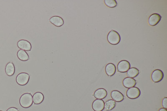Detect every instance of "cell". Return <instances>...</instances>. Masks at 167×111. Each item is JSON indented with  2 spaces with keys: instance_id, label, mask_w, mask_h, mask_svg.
<instances>
[{
  "instance_id": "cell-1",
  "label": "cell",
  "mask_w": 167,
  "mask_h": 111,
  "mask_svg": "<svg viewBox=\"0 0 167 111\" xmlns=\"http://www.w3.org/2000/svg\"><path fill=\"white\" fill-rule=\"evenodd\" d=\"M20 105L24 108H28L32 105L33 103V97L30 93L24 94L21 96L19 100Z\"/></svg>"
},
{
  "instance_id": "cell-2",
  "label": "cell",
  "mask_w": 167,
  "mask_h": 111,
  "mask_svg": "<svg viewBox=\"0 0 167 111\" xmlns=\"http://www.w3.org/2000/svg\"><path fill=\"white\" fill-rule=\"evenodd\" d=\"M107 40L109 43L113 45H116L120 43L121 37L116 31H111L107 35Z\"/></svg>"
},
{
  "instance_id": "cell-3",
  "label": "cell",
  "mask_w": 167,
  "mask_h": 111,
  "mask_svg": "<svg viewBox=\"0 0 167 111\" xmlns=\"http://www.w3.org/2000/svg\"><path fill=\"white\" fill-rule=\"evenodd\" d=\"M30 76L27 73L22 72L18 74L16 78V82L19 85L24 86L28 83Z\"/></svg>"
},
{
  "instance_id": "cell-4",
  "label": "cell",
  "mask_w": 167,
  "mask_h": 111,
  "mask_svg": "<svg viewBox=\"0 0 167 111\" xmlns=\"http://www.w3.org/2000/svg\"><path fill=\"white\" fill-rule=\"evenodd\" d=\"M127 96L130 99H136L138 98L141 94V91L137 87L129 88L126 93Z\"/></svg>"
},
{
  "instance_id": "cell-5",
  "label": "cell",
  "mask_w": 167,
  "mask_h": 111,
  "mask_svg": "<svg viewBox=\"0 0 167 111\" xmlns=\"http://www.w3.org/2000/svg\"><path fill=\"white\" fill-rule=\"evenodd\" d=\"M164 77V73L160 69H156L153 71L151 75L152 80L154 83H158L162 81Z\"/></svg>"
},
{
  "instance_id": "cell-6",
  "label": "cell",
  "mask_w": 167,
  "mask_h": 111,
  "mask_svg": "<svg viewBox=\"0 0 167 111\" xmlns=\"http://www.w3.org/2000/svg\"><path fill=\"white\" fill-rule=\"evenodd\" d=\"M130 68V63L127 60L121 61L118 65V71L120 72H126Z\"/></svg>"
},
{
  "instance_id": "cell-7",
  "label": "cell",
  "mask_w": 167,
  "mask_h": 111,
  "mask_svg": "<svg viewBox=\"0 0 167 111\" xmlns=\"http://www.w3.org/2000/svg\"><path fill=\"white\" fill-rule=\"evenodd\" d=\"M104 104L103 99H96L93 102L92 107L95 111H103L104 109Z\"/></svg>"
},
{
  "instance_id": "cell-8",
  "label": "cell",
  "mask_w": 167,
  "mask_h": 111,
  "mask_svg": "<svg viewBox=\"0 0 167 111\" xmlns=\"http://www.w3.org/2000/svg\"><path fill=\"white\" fill-rule=\"evenodd\" d=\"M17 46L21 50L26 51H30L31 50V44L28 41L26 40H21L17 43Z\"/></svg>"
},
{
  "instance_id": "cell-9",
  "label": "cell",
  "mask_w": 167,
  "mask_h": 111,
  "mask_svg": "<svg viewBox=\"0 0 167 111\" xmlns=\"http://www.w3.org/2000/svg\"><path fill=\"white\" fill-rule=\"evenodd\" d=\"M161 19V17L158 13H154L150 16L149 18L148 23L151 26H155L157 25Z\"/></svg>"
},
{
  "instance_id": "cell-10",
  "label": "cell",
  "mask_w": 167,
  "mask_h": 111,
  "mask_svg": "<svg viewBox=\"0 0 167 111\" xmlns=\"http://www.w3.org/2000/svg\"><path fill=\"white\" fill-rule=\"evenodd\" d=\"M111 96L112 99L114 101L120 102H122L125 99L124 96L120 91L117 90H114L111 93Z\"/></svg>"
},
{
  "instance_id": "cell-11",
  "label": "cell",
  "mask_w": 167,
  "mask_h": 111,
  "mask_svg": "<svg viewBox=\"0 0 167 111\" xmlns=\"http://www.w3.org/2000/svg\"><path fill=\"white\" fill-rule=\"evenodd\" d=\"M94 95L96 99H104L107 95V91L103 88H100L96 90L94 93Z\"/></svg>"
},
{
  "instance_id": "cell-12",
  "label": "cell",
  "mask_w": 167,
  "mask_h": 111,
  "mask_svg": "<svg viewBox=\"0 0 167 111\" xmlns=\"http://www.w3.org/2000/svg\"><path fill=\"white\" fill-rule=\"evenodd\" d=\"M51 23L57 27H61L64 24V21L61 17L59 16H54L51 17L49 20Z\"/></svg>"
},
{
  "instance_id": "cell-13",
  "label": "cell",
  "mask_w": 167,
  "mask_h": 111,
  "mask_svg": "<svg viewBox=\"0 0 167 111\" xmlns=\"http://www.w3.org/2000/svg\"><path fill=\"white\" fill-rule=\"evenodd\" d=\"M123 85L126 88H130L135 87L136 85L137 82L134 78L127 77L124 79Z\"/></svg>"
},
{
  "instance_id": "cell-14",
  "label": "cell",
  "mask_w": 167,
  "mask_h": 111,
  "mask_svg": "<svg viewBox=\"0 0 167 111\" xmlns=\"http://www.w3.org/2000/svg\"><path fill=\"white\" fill-rule=\"evenodd\" d=\"M105 72L108 76H113L116 72V67L115 65L112 63H109L105 67Z\"/></svg>"
},
{
  "instance_id": "cell-15",
  "label": "cell",
  "mask_w": 167,
  "mask_h": 111,
  "mask_svg": "<svg viewBox=\"0 0 167 111\" xmlns=\"http://www.w3.org/2000/svg\"><path fill=\"white\" fill-rule=\"evenodd\" d=\"M5 73L8 76H12L15 72V67L12 62L8 63L5 68Z\"/></svg>"
},
{
  "instance_id": "cell-16",
  "label": "cell",
  "mask_w": 167,
  "mask_h": 111,
  "mask_svg": "<svg viewBox=\"0 0 167 111\" xmlns=\"http://www.w3.org/2000/svg\"><path fill=\"white\" fill-rule=\"evenodd\" d=\"M44 95L42 93L37 92L33 97V101L35 105H39L44 100Z\"/></svg>"
},
{
  "instance_id": "cell-17",
  "label": "cell",
  "mask_w": 167,
  "mask_h": 111,
  "mask_svg": "<svg viewBox=\"0 0 167 111\" xmlns=\"http://www.w3.org/2000/svg\"><path fill=\"white\" fill-rule=\"evenodd\" d=\"M17 57L20 60L26 61L29 59V56L26 51L23 50H20L18 51Z\"/></svg>"
},
{
  "instance_id": "cell-18",
  "label": "cell",
  "mask_w": 167,
  "mask_h": 111,
  "mask_svg": "<svg viewBox=\"0 0 167 111\" xmlns=\"http://www.w3.org/2000/svg\"><path fill=\"white\" fill-rule=\"evenodd\" d=\"M139 73V70L137 68L133 67L128 70L127 72V75L128 77L134 78L138 76Z\"/></svg>"
},
{
  "instance_id": "cell-19",
  "label": "cell",
  "mask_w": 167,
  "mask_h": 111,
  "mask_svg": "<svg viewBox=\"0 0 167 111\" xmlns=\"http://www.w3.org/2000/svg\"><path fill=\"white\" fill-rule=\"evenodd\" d=\"M116 103L114 100L110 99L106 102L104 104V108L107 111H111L115 108Z\"/></svg>"
},
{
  "instance_id": "cell-20",
  "label": "cell",
  "mask_w": 167,
  "mask_h": 111,
  "mask_svg": "<svg viewBox=\"0 0 167 111\" xmlns=\"http://www.w3.org/2000/svg\"><path fill=\"white\" fill-rule=\"evenodd\" d=\"M104 2L105 5L110 8H114L118 5V3L115 0H105Z\"/></svg>"
},
{
  "instance_id": "cell-21",
  "label": "cell",
  "mask_w": 167,
  "mask_h": 111,
  "mask_svg": "<svg viewBox=\"0 0 167 111\" xmlns=\"http://www.w3.org/2000/svg\"><path fill=\"white\" fill-rule=\"evenodd\" d=\"M162 106L163 108L167 109V97H164L162 99Z\"/></svg>"
},
{
  "instance_id": "cell-22",
  "label": "cell",
  "mask_w": 167,
  "mask_h": 111,
  "mask_svg": "<svg viewBox=\"0 0 167 111\" xmlns=\"http://www.w3.org/2000/svg\"><path fill=\"white\" fill-rule=\"evenodd\" d=\"M6 111H19V110L17 108H15V107H12L8 109Z\"/></svg>"
},
{
  "instance_id": "cell-23",
  "label": "cell",
  "mask_w": 167,
  "mask_h": 111,
  "mask_svg": "<svg viewBox=\"0 0 167 111\" xmlns=\"http://www.w3.org/2000/svg\"><path fill=\"white\" fill-rule=\"evenodd\" d=\"M158 111H167V109H165L164 108H161V109H159V110Z\"/></svg>"
},
{
  "instance_id": "cell-24",
  "label": "cell",
  "mask_w": 167,
  "mask_h": 111,
  "mask_svg": "<svg viewBox=\"0 0 167 111\" xmlns=\"http://www.w3.org/2000/svg\"><path fill=\"white\" fill-rule=\"evenodd\" d=\"M0 111H1V110H0Z\"/></svg>"
}]
</instances>
